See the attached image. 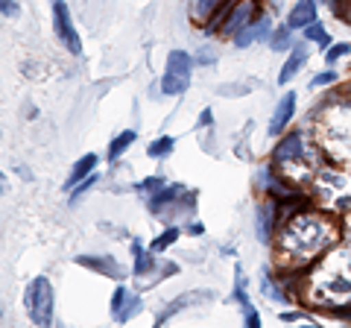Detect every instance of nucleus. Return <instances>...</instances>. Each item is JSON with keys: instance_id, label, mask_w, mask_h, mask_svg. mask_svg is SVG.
<instances>
[{"instance_id": "nucleus-1", "label": "nucleus", "mask_w": 351, "mask_h": 328, "mask_svg": "<svg viewBox=\"0 0 351 328\" xmlns=\"http://www.w3.org/2000/svg\"><path fill=\"white\" fill-rule=\"evenodd\" d=\"M24 305H27L29 320L38 328H47L53 323V288L44 276L29 281V288L24 293Z\"/></svg>"}, {"instance_id": "nucleus-2", "label": "nucleus", "mask_w": 351, "mask_h": 328, "mask_svg": "<svg viewBox=\"0 0 351 328\" xmlns=\"http://www.w3.org/2000/svg\"><path fill=\"white\" fill-rule=\"evenodd\" d=\"M191 68L193 62L184 50H173L167 56V71H164V80H161V91L167 97H176L182 91H188L191 85Z\"/></svg>"}, {"instance_id": "nucleus-3", "label": "nucleus", "mask_w": 351, "mask_h": 328, "mask_svg": "<svg viewBox=\"0 0 351 328\" xmlns=\"http://www.w3.org/2000/svg\"><path fill=\"white\" fill-rule=\"evenodd\" d=\"M50 6H53V27H56L59 41L73 53V56H80V53H82V41H80V32H76L73 21H71L68 3H64V0H50Z\"/></svg>"}, {"instance_id": "nucleus-4", "label": "nucleus", "mask_w": 351, "mask_h": 328, "mask_svg": "<svg viewBox=\"0 0 351 328\" xmlns=\"http://www.w3.org/2000/svg\"><path fill=\"white\" fill-rule=\"evenodd\" d=\"M252 18H255V0H237V3L232 6V12H228V18H226L223 32L237 36L240 30H246L252 24Z\"/></svg>"}, {"instance_id": "nucleus-5", "label": "nucleus", "mask_w": 351, "mask_h": 328, "mask_svg": "<svg viewBox=\"0 0 351 328\" xmlns=\"http://www.w3.org/2000/svg\"><path fill=\"white\" fill-rule=\"evenodd\" d=\"M76 264H82L88 270L100 272V276H108V279H123V270L114 258H100V255H80L76 258Z\"/></svg>"}, {"instance_id": "nucleus-6", "label": "nucleus", "mask_w": 351, "mask_h": 328, "mask_svg": "<svg viewBox=\"0 0 351 328\" xmlns=\"http://www.w3.org/2000/svg\"><path fill=\"white\" fill-rule=\"evenodd\" d=\"M293 112H295V94H284L278 108H276V115H272V120H269V135H281L284 126L293 120Z\"/></svg>"}, {"instance_id": "nucleus-7", "label": "nucleus", "mask_w": 351, "mask_h": 328, "mask_svg": "<svg viewBox=\"0 0 351 328\" xmlns=\"http://www.w3.org/2000/svg\"><path fill=\"white\" fill-rule=\"evenodd\" d=\"M316 21V0H299L290 12V30H302Z\"/></svg>"}, {"instance_id": "nucleus-8", "label": "nucleus", "mask_w": 351, "mask_h": 328, "mask_svg": "<svg viewBox=\"0 0 351 328\" xmlns=\"http://www.w3.org/2000/svg\"><path fill=\"white\" fill-rule=\"evenodd\" d=\"M304 59H307V47H304V45H293L290 59L284 62V68H281V73H278V82H281V85H287L293 76L299 73V68L304 65Z\"/></svg>"}, {"instance_id": "nucleus-9", "label": "nucleus", "mask_w": 351, "mask_h": 328, "mask_svg": "<svg viewBox=\"0 0 351 328\" xmlns=\"http://www.w3.org/2000/svg\"><path fill=\"white\" fill-rule=\"evenodd\" d=\"M302 135H287L281 141V144L276 147V152H272V161L276 164H284V161H290V159H299L302 156Z\"/></svg>"}, {"instance_id": "nucleus-10", "label": "nucleus", "mask_w": 351, "mask_h": 328, "mask_svg": "<svg viewBox=\"0 0 351 328\" xmlns=\"http://www.w3.org/2000/svg\"><path fill=\"white\" fill-rule=\"evenodd\" d=\"M267 36H269V21L263 18V21H258V24H249L246 30H240L237 36H234V45H237V47H249L252 41L267 38Z\"/></svg>"}, {"instance_id": "nucleus-11", "label": "nucleus", "mask_w": 351, "mask_h": 328, "mask_svg": "<svg viewBox=\"0 0 351 328\" xmlns=\"http://www.w3.org/2000/svg\"><path fill=\"white\" fill-rule=\"evenodd\" d=\"M94 164H97V156L94 152H88V156H82L80 161L73 164V170H71V176H68V185H64V188H76V185H80L88 173L94 170Z\"/></svg>"}, {"instance_id": "nucleus-12", "label": "nucleus", "mask_w": 351, "mask_h": 328, "mask_svg": "<svg viewBox=\"0 0 351 328\" xmlns=\"http://www.w3.org/2000/svg\"><path fill=\"white\" fill-rule=\"evenodd\" d=\"M276 211V205H261L258 209V240L261 244H269V232H272V214Z\"/></svg>"}, {"instance_id": "nucleus-13", "label": "nucleus", "mask_w": 351, "mask_h": 328, "mask_svg": "<svg viewBox=\"0 0 351 328\" xmlns=\"http://www.w3.org/2000/svg\"><path fill=\"white\" fill-rule=\"evenodd\" d=\"M179 196H182V185H167V188H161L158 194H152L149 209L152 211H161L164 205H170L173 200H179Z\"/></svg>"}, {"instance_id": "nucleus-14", "label": "nucleus", "mask_w": 351, "mask_h": 328, "mask_svg": "<svg viewBox=\"0 0 351 328\" xmlns=\"http://www.w3.org/2000/svg\"><path fill=\"white\" fill-rule=\"evenodd\" d=\"M132 144H135V132H132V129H126V132H120V135L112 141V147H108V159H120V152L129 150Z\"/></svg>"}, {"instance_id": "nucleus-15", "label": "nucleus", "mask_w": 351, "mask_h": 328, "mask_svg": "<svg viewBox=\"0 0 351 328\" xmlns=\"http://www.w3.org/2000/svg\"><path fill=\"white\" fill-rule=\"evenodd\" d=\"M173 144H176V138L164 135V138H158V141H152V144L147 147V152H149L152 159H158V156H167V152L173 150Z\"/></svg>"}, {"instance_id": "nucleus-16", "label": "nucleus", "mask_w": 351, "mask_h": 328, "mask_svg": "<svg viewBox=\"0 0 351 328\" xmlns=\"http://www.w3.org/2000/svg\"><path fill=\"white\" fill-rule=\"evenodd\" d=\"M217 6H223V0H196V3H193V18L205 21Z\"/></svg>"}, {"instance_id": "nucleus-17", "label": "nucleus", "mask_w": 351, "mask_h": 328, "mask_svg": "<svg viewBox=\"0 0 351 328\" xmlns=\"http://www.w3.org/2000/svg\"><path fill=\"white\" fill-rule=\"evenodd\" d=\"M176 237H179V229H167V232H164L161 237H156L152 240V253H161V249H167L170 244H176Z\"/></svg>"}, {"instance_id": "nucleus-18", "label": "nucleus", "mask_w": 351, "mask_h": 328, "mask_svg": "<svg viewBox=\"0 0 351 328\" xmlns=\"http://www.w3.org/2000/svg\"><path fill=\"white\" fill-rule=\"evenodd\" d=\"M138 305H141V299H138V296H126L123 308H120V314H117V320H120V323H126L129 316H135V314H138Z\"/></svg>"}, {"instance_id": "nucleus-19", "label": "nucleus", "mask_w": 351, "mask_h": 328, "mask_svg": "<svg viewBox=\"0 0 351 328\" xmlns=\"http://www.w3.org/2000/svg\"><path fill=\"white\" fill-rule=\"evenodd\" d=\"M348 53H351V45H346V41H339V45H334L331 50H328V53H325V59H328V62H331V65H334L337 59H343V56H348Z\"/></svg>"}, {"instance_id": "nucleus-20", "label": "nucleus", "mask_w": 351, "mask_h": 328, "mask_svg": "<svg viewBox=\"0 0 351 328\" xmlns=\"http://www.w3.org/2000/svg\"><path fill=\"white\" fill-rule=\"evenodd\" d=\"M304 30H307V38H311V41H319V45H328V32H325L319 24H316V21H313V24H307Z\"/></svg>"}, {"instance_id": "nucleus-21", "label": "nucleus", "mask_w": 351, "mask_h": 328, "mask_svg": "<svg viewBox=\"0 0 351 328\" xmlns=\"http://www.w3.org/2000/svg\"><path fill=\"white\" fill-rule=\"evenodd\" d=\"M135 272H138V276H144V272L149 270V258H147V253H144V249H141V244H135Z\"/></svg>"}, {"instance_id": "nucleus-22", "label": "nucleus", "mask_w": 351, "mask_h": 328, "mask_svg": "<svg viewBox=\"0 0 351 328\" xmlns=\"http://www.w3.org/2000/svg\"><path fill=\"white\" fill-rule=\"evenodd\" d=\"M334 80H337V71H325V73H316L311 80V85L313 89H319V85H331Z\"/></svg>"}, {"instance_id": "nucleus-23", "label": "nucleus", "mask_w": 351, "mask_h": 328, "mask_svg": "<svg viewBox=\"0 0 351 328\" xmlns=\"http://www.w3.org/2000/svg\"><path fill=\"white\" fill-rule=\"evenodd\" d=\"M269 47H276V50H284V47H287V30L276 32V36H272V45H269Z\"/></svg>"}, {"instance_id": "nucleus-24", "label": "nucleus", "mask_w": 351, "mask_h": 328, "mask_svg": "<svg viewBox=\"0 0 351 328\" xmlns=\"http://www.w3.org/2000/svg\"><path fill=\"white\" fill-rule=\"evenodd\" d=\"M0 9H3V18L18 15V3H15V0H0Z\"/></svg>"}, {"instance_id": "nucleus-25", "label": "nucleus", "mask_w": 351, "mask_h": 328, "mask_svg": "<svg viewBox=\"0 0 351 328\" xmlns=\"http://www.w3.org/2000/svg\"><path fill=\"white\" fill-rule=\"evenodd\" d=\"M123 302H126V290L120 288V290L114 293V299H112V311H114V316L120 314V308H123Z\"/></svg>"}, {"instance_id": "nucleus-26", "label": "nucleus", "mask_w": 351, "mask_h": 328, "mask_svg": "<svg viewBox=\"0 0 351 328\" xmlns=\"http://www.w3.org/2000/svg\"><path fill=\"white\" fill-rule=\"evenodd\" d=\"M263 293H267V296H272V299H278V302H284V296L278 293V288H276V284H272V281L263 284Z\"/></svg>"}, {"instance_id": "nucleus-27", "label": "nucleus", "mask_w": 351, "mask_h": 328, "mask_svg": "<svg viewBox=\"0 0 351 328\" xmlns=\"http://www.w3.org/2000/svg\"><path fill=\"white\" fill-rule=\"evenodd\" d=\"M144 191H152V194H158L161 191V179H147L144 185H141Z\"/></svg>"}, {"instance_id": "nucleus-28", "label": "nucleus", "mask_w": 351, "mask_h": 328, "mask_svg": "<svg viewBox=\"0 0 351 328\" xmlns=\"http://www.w3.org/2000/svg\"><path fill=\"white\" fill-rule=\"evenodd\" d=\"M196 59H199L202 65H211V62H214V53H208V50H199V53H196Z\"/></svg>"}, {"instance_id": "nucleus-29", "label": "nucleus", "mask_w": 351, "mask_h": 328, "mask_svg": "<svg viewBox=\"0 0 351 328\" xmlns=\"http://www.w3.org/2000/svg\"><path fill=\"white\" fill-rule=\"evenodd\" d=\"M91 185H94V179H85V182H82V188H80V191H73V200H76L80 194H85L88 188H91Z\"/></svg>"}, {"instance_id": "nucleus-30", "label": "nucleus", "mask_w": 351, "mask_h": 328, "mask_svg": "<svg viewBox=\"0 0 351 328\" xmlns=\"http://www.w3.org/2000/svg\"><path fill=\"white\" fill-rule=\"evenodd\" d=\"M199 124H202V126H208V124H211V108H205V112H202V117H199Z\"/></svg>"}, {"instance_id": "nucleus-31", "label": "nucleus", "mask_w": 351, "mask_h": 328, "mask_svg": "<svg viewBox=\"0 0 351 328\" xmlns=\"http://www.w3.org/2000/svg\"><path fill=\"white\" fill-rule=\"evenodd\" d=\"M281 320H284V323H293V320H299V314H290V311H287V314H281Z\"/></svg>"}, {"instance_id": "nucleus-32", "label": "nucleus", "mask_w": 351, "mask_h": 328, "mask_svg": "<svg viewBox=\"0 0 351 328\" xmlns=\"http://www.w3.org/2000/svg\"><path fill=\"white\" fill-rule=\"evenodd\" d=\"M337 316H348V320H351V305H348V308H339Z\"/></svg>"}]
</instances>
